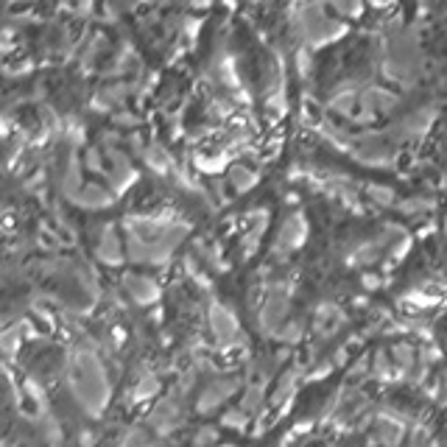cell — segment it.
Instances as JSON below:
<instances>
[{
	"label": "cell",
	"mask_w": 447,
	"mask_h": 447,
	"mask_svg": "<svg viewBox=\"0 0 447 447\" xmlns=\"http://www.w3.org/2000/svg\"><path fill=\"white\" fill-rule=\"evenodd\" d=\"M333 11H336V14H344V17H361V14H364V6H361V3H333Z\"/></svg>",
	"instance_id": "obj_24"
},
{
	"label": "cell",
	"mask_w": 447,
	"mask_h": 447,
	"mask_svg": "<svg viewBox=\"0 0 447 447\" xmlns=\"http://www.w3.org/2000/svg\"><path fill=\"white\" fill-rule=\"evenodd\" d=\"M302 333H305V324L302 322H286V327L280 330V341L283 344H297L299 338H302Z\"/></svg>",
	"instance_id": "obj_20"
},
{
	"label": "cell",
	"mask_w": 447,
	"mask_h": 447,
	"mask_svg": "<svg viewBox=\"0 0 447 447\" xmlns=\"http://www.w3.org/2000/svg\"><path fill=\"white\" fill-rule=\"evenodd\" d=\"M20 341H23V336H17L14 330H6V336H3V353H6L8 361H14V355L20 350Z\"/></svg>",
	"instance_id": "obj_22"
},
{
	"label": "cell",
	"mask_w": 447,
	"mask_h": 447,
	"mask_svg": "<svg viewBox=\"0 0 447 447\" xmlns=\"http://www.w3.org/2000/svg\"><path fill=\"white\" fill-rule=\"evenodd\" d=\"M263 403H266V391H263V383H249L246 386V391H243V400H240V408L252 417V414H257L260 408H263Z\"/></svg>",
	"instance_id": "obj_13"
},
{
	"label": "cell",
	"mask_w": 447,
	"mask_h": 447,
	"mask_svg": "<svg viewBox=\"0 0 447 447\" xmlns=\"http://www.w3.org/2000/svg\"><path fill=\"white\" fill-rule=\"evenodd\" d=\"M42 420V434H45V439H48V445H59L62 442V425L54 420V417H39Z\"/></svg>",
	"instance_id": "obj_19"
},
{
	"label": "cell",
	"mask_w": 447,
	"mask_h": 447,
	"mask_svg": "<svg viewBox=\"0 0 447 447\" xmlns=\"http://www.w3.org/2000/svg\"><path fill=\"white\" fill-rule=\"evenodd\" d=\"M123 286L129 291V297L135 305H154L159 299V286L151 280V277H143V274H126L123 277Z\"/></svg>",
	"instance_id": "obj_7"
},
{
	"label": "cell",
	"mask_w": 447,
	"mask_h": 447,
	"mask_svg": "<svg viewBox=\"0 0 447 447\" xmlns=\"http://www.w3.org/2000/svg\"><path fill=\"white\" fill-rule=\"evenodd\" d=\"M179 422H182V411L173 400H162L151 411V428L157 431V436H168L171 431H176Z\"/></svg>",
	"instance_id": "obj_6"
},
{
	"label": "cell",
	"mask_w": 447,
	"mask_h": 447,
	"mask_svg": "<svg viewBox=\"0 0 447 447\" xmlns=\"http://www.w3.org/2000/svg\"><path fill=\"white\" fill-rule=\"evenodd\" d=\"M394 207H397V213H400V216L411 219V216H420V213L431 210V207H434V202H431V199H422V196H414V199H405V202H400V204H394Z\"/></svg>",
	"instance_id": "obj_16"
},
{
	"label": "cell",
	"mask_w": 447,
	"mask_h": 447,
	"mask_svg": "<svg viewBox=\"0 0 447 447\" xmlns=\"http://www.w3.org/2000/svg\"><path fill=\"white\" fill-rule=\"evenodd\" d=\"M159 391V377L154 372H146L140 374L137 380H135V388H132V400L135 403H140V400H149Z\"/></svg>",
	"instance_id": "obj_14"
},
{
	"label": "cell",
	"mask_w": 447,
	"mask_h": 447,
	"mask_svg": "<svg viewBox=\"0 0 447 447\" xmlns=\"http://www.w3.org/2000/svg\"><path fill=\"white\" fill-rule=\"evenodd\" d=\"M84 168H87L90 173H101V171H104V154H101V149L84 151Z\"/></svg>",
	"instance_id": "obj_21"
},
{
	"label": "cell",
	"mask_w": 447,
	"mask_h": 447,
	"mask_svg": "<svg viewBox=\"0 0 447 447\" xmlns=\"http://www.w3.org/2000/svg\"><path fill=\"white\" fill-rule=\"evenodd\" d=\"M143 162L149 165L154 173H159V176L176 171V168H173V157L162 149V146H146V151H143Z\"/></svg>",
	"instance_id": "obj_11"
},
{
	"label": "cell",
	"mask_w": 447,
	"mask_h": 447,
	"mask_svg": "<svg viewBox=\"0 0 447 447\" xmlns=\"http://www.w3.org/2000/svg\"><path fill=\"white\" fill-rule=\"evenodd\" d=\"M305 238H307V219H305L302 213H294V216H288L286 223H283V229H280V235H277V240H274L271 255H274V257L291 255L294 249H299V246L305 243Z\"/></svg>",
	"instance_id": "obj_2"
},
{
	"label": "cell",
	"mask_w": 447,
	"mask_h": 447,
	"mask_svg": "<svg viewBox=\"0 0 447 447\" xmlns=\"http://www.w3.org/2000/svg\"><path fill=\"white\" fill-rule=\"evenodd\" d=\"M223 447H235V445H223Z\"/></svg>",
	"instance_id": "obj_32"
},
{
	"label": "cell",
	"mask_w": 447,
	"mask_h": 447,
	"mask_svg": "<svg viewBox=\"0 0 447 447\" xmlns=\"http://www.w3.org/2000/svg\"><path fill=\"white\" fill-rule=\"evenodd\" d=\"M98 260L106 263V266H121L126 260V252H123V243L118 238V229L112 223H106L101 229V238H98V249H95Z\"/></svg>",
	"instance_id": "obj_5"
},
{
	"label": "cell",
	"mask_w": 447,
	"mask_h": 447,
	"mask_svg": "<svg viewBox=\"0 0 447 447\" xmlns=\"http://www.w3.org/2000/svg\"><path fill=\"white\" fill-rule=\"evenodd\" d=\"M221 425L229 428V431H240V434H243V431L249 428V414H246L243 408H229V411H223Z\"/></svg>",
	"instance_id": "obj_17"
},
{
	"label": "cell",
	"mask_w": 447,
	"mask_h": 447,
	"mask_svg": "<svg viewBox=\"0 0 447 447\" xmlns=\"http://www.w3.org/2000/svg\"><path fill=\"white\" fill-rule=\"evenodd\" d=\"M436 400H439V405L447 408V369L442 372V380H439V386H436Z\"/></svg>",
	"instance_id": "obj_29"
},
{
	"label": "cell",
	"mask_w": 447,
	"mask_h": 447,
	"mask_svg": "<svg viewBox=\"0 0 447 447\" xmlns=\"http://www.w3.org/2000/svg\"><path fill=\"white\" fill-rule=\"evenodd\" d=\"M226 182H229V188H232L235 193H249L252 188H257L260 173H257L255 168L243 165V162H235V165L226 171Z\"/></svg>",
	"instance_id": "obj_9"
},
{
	"label": "cell",
	"mask_w": 447,
	"mask_h": 447,
	"mask_svg": "<svg viewBox=\"0 0 447 447\" xmlns=\"http://www.w3.org/2000/svg\"><path fill=\"white\" fill-rule=\"evenodd\" d=\"M369 369V364H367V358H361L358 364H353V369H350V377H355V374H364Z\"/></svg>",
	"instance_id": "obj_30"
},
{
	"label": "cell",
	"mask_w": 447,
	"mask_h": 447,
	"mask_svg": "<svg viewBox=\"0 0 447 447\" xmlns=\"http://www.w3.org/2000/svg\"><path fill=\"white\" fill-rule=\"evenodd\" d=\"M336 369V364L333 361H324L322 367H316V369H310V374H307V380H322V377H327V374Z\"/></svg>",
	"instance_id": "obj_27"
},
{
	"label": "cell",
	"mask_w": 447,
	"mask_h": 447,
	"mask_svg": "<svg viewBox=\"0 0 447 447\" xmlns=\"http://www.w3.org/2000/svg\"><path fill=\"white\" fill-rule=\"evenodd\" d=\"M445 232H447V213H445Z\"/></svg>",
	"instance_id": "obj_31"
},
{
	"label": "cell",
	"mask_w": 447,
	"mask_h": 447,
	"mask_svg": "<svg viewBox=\"0 0 447 447\" xmlns=\"http://www.w3.org/2000/svg\"><path fill=\"white\" fill-rule=\"evenodd\" d=\"M367 196L372 199L374 204H380V207H391V204L397 202L394 188H388V185H377V182H369V185H367Z\"/></svg>",
	"instance_id": "obj_15"
},
{
	"label": "cell",
	"mask_w": 447,
	"mask_h": 447,
	"mask_svg": "<svg viewBox=\"0 0 447 447\" xmlns=\"http://www.w3.org/2000/svg\"><path fill=\"white\" fill-rule=\"evenodd\" d=\"M361 286H364L367 291H377V288L383 286V277H380V274H374V271H367V274L361 277Z\"/></svg>",
	"instance_id": "obj_26"
},
{
	"label": "cell",
	"mask_w": 447,
	"mask_h": 447,
	"mask_svg": "<svg viewBox=\"0 0 447 447\" xmlns=\"http://www.w3.org/2000/svg\"><path fill=\"white\" fill-rule=\"evenodd\" d=\"M112 121H115L118 126H135V123H137V118H135L132 112H126V109H123V112H115Z\"/></svg>",
	"instance_id": "obj_28"
},
{
	"label": "cell",
	"mask_w": 447,
	"mask_h": 447,
	"mask_svg": "<svg viewBox=\"0 0 447 447\" xmlns=\"http://www.w3.org/2000/svg\"><path fill=\"white\" fill-rule=\"evenodd\" d=\"M235 391H238V377H219V380H210V383L202 388V394H199L196 411H199V414H213L223 400L232 397Z\"/></svg>",
	"instance_id": "obj_4"
},
{
	"label": "cell",
	"mask_w": 447,
	"mask_h": 447,
	"mask_svg": "<svg viewBox=\"0 0 447 447\" xmlns=\"http://www.w3.org/2000/svg\"><path fill=\"white\" fill-rule=\"evenodd\" d=\"M297 71L299 75L310 73V48H299L297 51Z\"/></svg>",
	"instance_id": "obj_25"
},
{
	"label": "cell",
	"mask_w": 447,
	"mask_h": 447,
	"mask_svg": "<svg viewBox=\"0 0 447 447\" xmlns=\"http://www.w3.org/2000/svg\"><path fill=\"white\" fill-rule=\"evenodd\" d=\"M207 322H210V330H213V336H216V341H219L221 347H229V344L238 341L240 327H238L235 313H232L226 305L213 302V305H210V313H207Z\"/></svg>",
	"instance_id": "obj_3"
},
{
	"label": "cell",
	"mask_w": 447,
	"mask_h": 447,
	"mask_svg": "<svg viewBox=\"0 0 447 447\" xmlns=\"http://www.w3.org/2000/svg\"><path fill=\"white\" fill-rule=\"evenodd\" d=\"M219 445V428L216 425H202L193 434V447H216Z\"/></svg>",
	"instance_id": "obj_18"
},
{
	"label": "cell",
	"mask_w": 447,
	"mask_h": 447,
	"mask_svg": "<svg viewBox=\"0 0 447 447\" xmlns=\"http://www.w3.org/2000/svg\"><path fill=\"white\" fill-rule=\"evenodd\" d=\"M288 307H291V302H288V291H283L280 286L274 288V291H269V297H266V305H263V310H260V330L266 333V336H280V330L286 327V316H288Z\"/></svg>",
	"instance_id": "obj_1"
},
{
	"label": "cell",
	"mask_w": 447,
	"mask_h": 447,
	"mask_svg": "<svg viewBox=\"0 0 447 447\" xmlns=\"http://www.w3.org/2000/svg\"><path fill=\"white\" fill-rule=\"evenodd\" d=\"M121 447H151V442L146 439V434L143 431H126V436H123V442H121Z\"/></svg>",
	"instance_id": "obj_23"
},
{
	"label": "cell",
	"mask_w": 447,
	"mask_h": 447,
	"mask_svg": "<svg viewBox=\"0 0 447 447\" xmlns=\"http://www.w3.org/2000/svg\"><path fill=\"white\" fill-rule=\"evenodd\" d=\"M299 377H302V369H299V367L288 369V372L280 377V386H277L274 394H271V405H277V403H291V394H294V388H297Z\"/></svg>",
	"instance_id": "obj_12"
},
{
	"label": "cell",
	"mask_w": 447,
	"mask_h": 447,
	"mask_svg": "<svg viewBox=\"0 0 447 447\" xmlns=\"http://www.w3.org/2000/svg\"><path fill=\"white\" fill-rule=\"evenodd\" d=\"M73 202L84 210H104V207L115 204V193L101 188V185H84V190L75 196Z\"/></svg>",
	"instance_id": "obj_8"
},
{
	"label": "cell",
	"mask_w": 447,
	"mask_h": 447,
	"mask_svg": "<svg viewBox=\"0 0 447 447\" xmlns=\"http://www.w3.org/2000/svg\"><path fill=\"white\" fill-rule=\"evenodd\" d=\"M388 353H391V361H394L397 372H403L405 377L414 372V367L420 364V353L414 350V344H411V341H394Z\"/></svg>",
	"instance_id": "obj_10"
}]
</instances>
